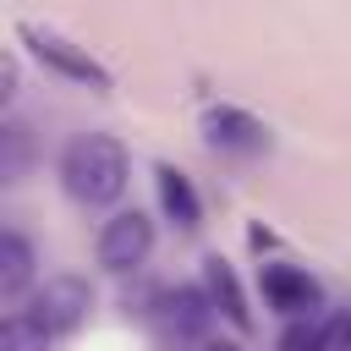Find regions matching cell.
Listing matches in <instances>:
<instances>
[{
	"label": "cell",
	"instance_id": "cell-1",
	"mask_svg": "<svg viewBox=\"0 0 351 351\" xmlns=\"http://www.w3.org/2000/svg\"><path fill=\"white\" fill-rule=\"evenodd\" d=\"M126 176H132L126 148H121L110 132L71 137L66 154H60V186H66V197L82 203V208H110V203H121Z\"/></svg>",
	"mask_w": 351,
	"mask_h": 351
},
{
	"label": "cell",
	"instance_id": "cell-2",
	"mask_svg": "<svg viewBox=\"0 0 351 351\" xmlns=\"http://www.w3.org/2000/svg\"><path fill=\"white\" fill-rule=\"evenodd\" d=\"M214 313H219V307H214V296H208L203 285L159 291V296H154V307H148V318H154L159 340H170V346H203V340H208Z\"/></svg>",
	"mask_w": 351,
	"mask_h": 351
},
{
	"label": "cell",
	"instance_id": "cell-3",
	"mask_svg": "<svg viewBox=\"0 0 351 351\" xmlns=\"http://www.w3.org/2000/svg\"><path fill=\"white\" fill-rule=\"evenodd\" d=\"M88 307H93L88 280H77V274H55V280H44V285L27 291V307H22V313L55 340V335H71V329L88 318Z\"/></svg>",
	"mask_w": 351,
	"mask_h": 351
},
{
	"label": "cell",
	"instance_id": "cell-4",
	"mask_svg": "<svg viewBox=\"0 0 351 351\" xmlns=\"http://www.w3.org/2000/svg\"><path fill=\"white\" fill-rule=\"evenodd\" d=\"M258 291H263V302H269L280 318H313V313H324V285H318L302 263L263 258V263H258Z\"/></svg>",
	"mask_w": 351,
	"mask_h": 351
},
{
	"label": "cell",
	"instance_id": "cell-5",
	"mask_svg": "<svg viewBox=\"0 0 351 351\" xmlns=\"http://www.w3.org/2000/svg\"><path fill=\"white\" fill-rule=\"evenodd\" d=\"M22 38H27V49L55 71V77H66V82H82V88H93V93H110L115 88V77H110V66H99L82 44H71V38H60V33H49V27H16Z\"/></svg>",
	"mask_w": 351,
	"mask_h": 351
},
{
	"label": "cell",
	"instance_id": "cell-6",
	"mask_svg": "<svg viewBox=\"0 0 351 351\" xmlns=\"http://www.w3.org/2000/svg\"><path fill=\"white\" fill-rule=\"evenodd\" d=\"M93 252H99V263H104L110 274H126V269H137V263L154 252V219H148L143 208H115V214L99 225V241H93Z\"/></svg>",
	"mask_w": 351,
	"mask_h": 351
},
{
	"label": "cell",
	"instance_id": "cell-7",
	"mask_svg": "<svg viewBox=\"0 0 351 351\" xmlns=\"http://www.w3.org/2000/svg\"><path fill=\"white\" fill-rule=\"evenodd\" d=\"M203 132H208V143H214L219 154H241V159H252V154L269 148L263 121L247 115V110H236V104H214V110L203 115Z\"/></svg>",
	"mask_w": 351,
	"mask_h": 351
},
{
	"label": "cell",
	"instance_id": "cell-8",
	"mask_svg": "<svg viewBox=\"0 0 351 351\" xmlns=\"http://www.w3.org/2000/svg\"><path fill=\"white\" fill-rule=\"evenodd\" d=\"M154 186H159V208H165L170 225H181V230H197L203 225V203H197V186L186 181V170L154 165Z\"/></svg>",
	"mask_w": 351,
	"mask_h": 351
},
{
	"label": "cell",
	"instance_id": "cell-9",
	"mask_svg": "<svg viewBox=\"0 0 351 351\" xmlns=\"http://www.w3.org/2000/svg\"><path fill=\"white\" fill-rule=\"evenodd\" d=\"M203 291L214 296V307L236 324V329H252V307H247V291L236 280V269L225 258H203Z\"/></svg>",
	"mask_w": 351,
	"mask_h": 351
},
{
	"label": "cell",
	"instance_id": "cell-10",
	"mask_svg": "<svg viewBox=\"0 0 351 351\" xmlns=\"http://www.w3.org/2000/svg\"><path fill=\"white\" fill-rule=\"evenodd\" d=\"M33 241L22 236V230H5L0 236V296L5 302H16L27 285H33Z\"/></svg>",
	"mask_w": 351,
	"mask_h": 351
},
{
	"label": "cell",
	"instance_id": "cell-11",
	"mask_svg": "<svg viewBox=\"0 0 351 351\" xmlns=\"http://www.w3.org/2000/svg\"><path fill=\"white\" fill-rule=\"evenodd\" d=\"M280 351H335V318L313 313V318H285Z\"/></svg>",
	"mask_w": 351,
	"mask_h": 351
},
{
	"label": "cell",
	"instance_id": "cell-12",
	"mask_svg": "<svg viewBox=\"0 0 351 351\" xmlns=\"http://www.w3.org/2000/svg\"><path fill=\"white\" fill-rule=\"evenodd\" d=\"M44 346H49V335H44L22 307H11L5 324H0V351H44Z\"/></svg>",
	"mask_w": 351,
	"mask_h": 351
},
{
	"label": "cell",
	"instance_id": "cell-13",
	"mask_svg": "<svg viewBox=\"0 0 351 351\" xmlns=\"http://www.w3.org/2000/svg\"><path fill=\"white\" fill-rule=\"evenodd\" d=\"M0 143H5V159H0V176L5 181H22V159H27V132L11 121L5 132H0Z\"/></svg>",
	"mask_w": 351,
	"mask_h": 351
},
{
	"label": "cell",
	"instance_id": "cell-14",
	"mask_svg": "<svg viewBox=\"0 0 351 351\" xmlns=\"http://www.w3.org/2000/svg\"><path fill=\"white\" fill-rule=\"evenodd\" d=\"M335 351H351V313L335 318Z\"/></svg>",
	"mask_w": 351,
	"mask_h": 351
},
{
	"label": "cell",
	"instance_id": "cell-15",
	"mask_svg": "<svg viewBox=\"0 0 351 351\" xmlns=\"http://www.w3.org/2000/svg\"><path fill=\"white\" fill-rule=\"evenodd\" d=\"M197 351H241V346H236V340H203Z\"/></svg>",
	"mask_w": 351,
	"mask_h": 351
}]
</instances>
